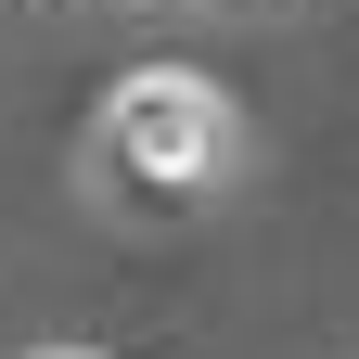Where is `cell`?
<instances>
[{"mask_svg": "<svg viewBox=\"0 0 359 359\" xmlns=\"http://www.w3.org/2000/svg\"><path fill=\"white\" fill-rule=\"evenodd\" d=\"M218 142H231V116H218V77H193V65H142L103 103V154L128 193H193L218 167Z\"/></svg>", "mask_w": 359, "mask_h": 359, "instance_id": "obj_1", "label": "cell"}, {"mask_svg": "<svg viewBox=\"0 0 359 359\" xmlns=\"http://www.w3.org/2000/svg\"><path fill=\"white\" fill-rule=\"evenodd\" d=\"M52 359H77V346H52Z\"/></svg>", "mask_w": 359, "mask_h": 359, "instance_id": "obj_2", "label": "cell"}]
</instances>
